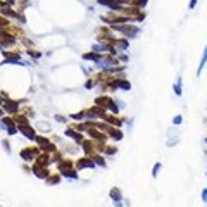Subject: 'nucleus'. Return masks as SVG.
<instances>
[{"label":"nucleus","instance_id":"f257e3e1","mask_svg":"<svg viewBox=\"0 0 207 207\" xmlns=\"http://www.w3.org/2000/svg\"><path fill=\"white\" fill-rule=\"evenodd\" d=\"M92 166H93V161H90V159H81V161H79L78 162V168H92Z\"/></svg>","mask_w":207,"mask_h":207},{"label":"nucleus","instance_id":"f03ea898","mask_svg":"<svg viewBox=\"0 0 207 207\" xmlns=\"http://www.w3.org/2000/svg\"><path fill=\"white\" fill-rule=\"evenodd\" d=\"M21 131L26 135L28 138H35V133L31 131V128H28V126H21Z\"/></svg>","mask_w":207,"mask_h":207},{"label":"nucleus","instance_id":"7ed1b4c3","mask_svg":"<svg viewBox=\"0 0 207 207\" xmlns=\"http://www.w3.org/2000/svg\"><path fill=\"white\" fill-rule=\"evenodd\" d=\"M110 197L114 198L116 202H119V198H121V193H119V190H116V188H114V190H110Z\"/></svg>","mask_w":207,"mask_h":207},{"label":"nucleus","instance_id":"20e7f679","mask_svg":"<svg viewBox=\"0 0 207 207\" xmlns=\"http://www.w3.org/2000/svg\"><path fill=\"white\" fill-rule=\"evenodd\" d=\"M5 109H7L9 112H16V110H17V105H16L14 102H9V104H5Z\"/></svg>","mask_w":207,"mask_h":207},{"label":"nucleus","instance_id":"39448f33","mask_svg":"<svg viewBox=\"0 0 207 207\" xmlns=\"http://www.w3.org/2000/svg\"><path fill=\"white\" fill-rule=\"evenodd\" d=\"M159 169H161V164H155V168H154V173H152V174H154V176H157Z\"/></svg>","mask_w":207,"mask_h":207},{"label":"nucleus","instance_id":"423d86ee","mask_svg":"<svg viewBox=\"0 0 207 207\" xmlns=\"http://www.w3.org/2000/svg\"><path fill=\"white\" fill-rule=\"evenodd\" d=\"M95 159H97V164H100V166H105V162H104L100 157H95Z\"/></svg>","mask_w":207,"mask_h":207},{"label":"nucleus","instance_id":"0eeeda50","mask_svg":"<svg viewBox=\"0 0 207 207\" xmlns=\"http://www.w3.org/2000/svg\"><path fill=\"white\" fill-rule=\"evenodd\" d=\"M202 198H204V200H207V190H204V192H202Z\"/></svg>","mask_w":207,"mask_h":207}]
</instances>
